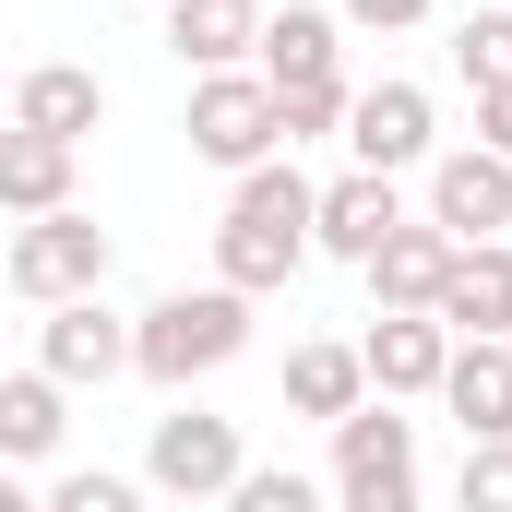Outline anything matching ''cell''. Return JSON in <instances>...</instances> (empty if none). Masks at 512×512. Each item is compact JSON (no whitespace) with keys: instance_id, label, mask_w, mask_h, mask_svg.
I'll list each match as a JSON object with an SVG mask.
<instances>
[{"instance_id":"11","label":"cell","mask_w":512,"mask_h":512,"mask_svg":"<svg viewBox=\"0 0 512 512\" xmlns=\"http://www.w3.org/2000/svg\"><path fill=\"white\" fill-rule=\"evenodd\" d=\"M262 36H274L262 0H167V48H179V72H262Z\"/></svg>"},{"instance_id":"10","label":"cell","mask_w":512,"mask_h":512,"mask_svg":"<svg viewBox=\"0 0 512 512\" xmlns=\"http://www.w3.org/2000/svg\"><path fill=\"white\" fill-rule=\"evenodd\" d=\"M358 358H370V382L393 393V405H441V382H453V322H429V310H370V334H358Z\"/></svg>"},{"instance_id":"15","label":"cell","mask_w":512,"mask_h":512,"mask_svg":"<svg viewBox=\"0 0 512 512\" xmlns=\"http://www.w3.org/2000/svg\"><path fill=\"white\" fill-rule=\"evenodd\" d=\"M96 120H108V84H96L84 60H36V72L12 84V131H48V143H84Z\"/></svg>"},{"instance_id":"1","label":"cell","mask_w":512,"mask_h":512,"mask_svg":"<svg viewBox=\"0 0 512 512\" xmlns=\"http://www.w3.org/2000/svg\"><path fill=\"white\" fill-rule=\"evenodd\" d=\"M310 251H322V191L298 179V155L251 167V179L227 191V227H215V286H239V298H274V286H286Z\"/></svg>"},{"instance_id":"5","label":"cell","mask_w":512,"mask_h":512,"mask_svg":"<svg viewBox=\"0 0 512 512\" xmlns=\"http://www.w3.org/2000/svg\"><path fill=\"white\" fill-rule=\"evenodd\" d=\"M108 262H120V239L96 215H36V227H12L0 274L24 310H72V298H108Z\"/></svg>"},{"instance_id":"3","label":"cell","mask_w":512,"mask_h":512,"mask_svg":"<svg viewBox=\"0 0 512 512\" xmlns=\"http://www.w3.org/2000/svg\"><path fill=\"white\" fill-rule=\"evenodd\" d=\"M191 155L203 167H227V179H251L286 155V96L262 84V72H191Z\"/></svg>"},{"instance_id":"27","label":"cell","mask_w":512,"mask_h":512,"mask_svg":"<svg viewBox=\"0 0 512 512\" xmlns=\"http://www.w3.org/2000/svg\"><path fill=\"white\" fill-rule=\"evenodd\" d=\"M0 512H48V489H0Z\"/></svg>"},{"instance_id":"25","label":"cell","mask_w":512,"mask_h":512,"mask_svg":"<svg viewBox=\"0 0 512 512\" xmlns=\"http://www.w3.org/2000/svg\"><path fill=\"white\" fill-rule=\"evenodd\" d=\"M334 12H346L358 36H405V24H429L441 0H334Z\"/></svg>"},{"instance_id":"16","label":"cell","mask_w":512,"mask_h":512,"mask_svg":"<svg viewBox=\"0 0 512 512\" xmlns=\"http://www.w3.org/2000/svg\"><path fill=\"white\" fill-rule=\"evenodd\" d=\"M441 322H453V346H512V239H489V251L453 262Z\"/></svg>"},{"instance_id":"4","label":"cell","mask_w":512,"mask_h":512,"mask_svg":"<svg viewBox=\"0 0 512 512\" xmlns=\"http://www.w3.org/2000/svg\"><path fill=\"white\" fill-rule=\"evenodd\" d=\"M334 512H429V489H417V417H393V393H370L334 429Z\"/></svg>"},{"instance_id":"19","label":"cell","mask_w":512,"mask_h":512,"mask_svg":"<svg viewBox=\"0 0 512 512\" xmlns=\"http://www.w3.org/2000/svg\"><path fill=\"white\" fill-rule=\"evenodd\" d=\"M441 417H453L465 441H512V346H453Z\"/></svg>"},{"instance_id":"6","label":"cell","mask_w":512,"mask_h":512,"mask_svg":"<svg viewBox=\"0 0 512 512\" xmlns=\"http://www.w3.org/2000/svg\"><path fill=\"white\" fill-rule=\"evenodd\" d=\"M143 477H155V501H227L251 477V441H239V417H215V405L179 393L155 417V441H143Z\"/></svg>"},{"instance_id":"9","label":"cell","mask_w":512,"mask_h":512,"mask_svg":"<svg viewBox=\"0 0 512 512\" xmlns=\"http://www.w3.org/2000/svg\"><path fill=\"white\" fill-rule=\"evenodd\" d=\"M429 227H453L465 251H489L512 227V155H489V143H453L441 167H429Z\"/></svg>"},{"instance_id":"26","label":"cell","mask_w":512,"mask_h":512,"mask_svg":"<svg viewBox=\"0 0 512 512\" xmlns=\"http://www.w3.org/2000/svg\"><path fill=\"white\" fill-rule=\"evenodd\" d=\"M477 143H489V155H512V84H501V96H477Z\"/></svg>"},{"instance_id":"14","label":"cell","mask_w":512,"mask_h":512,"mask_svg":"<svg viewBox=\"0 0 512 512\" xmlns=\"http://www.w3.org/2000/svg\"><path fill=\"white\" fill-rule=\"evenodd\" d=\"M262 84H274V96L346 84V12H310V0H286V12H274V36H262Z\"/></svg>"},{"instance_id":"18","label":"cell","mask_w":512,"mask_h":512,"mask_svg":"<svg viewBox=\"0 0 512 512\" xmlns=\"http://www.w3.org/2000/svg\"><path fill=\"white\" fill-rule=\"evenodd\" d=\"M0 215H12V227L72 215V143H48V131H0Z\"/></svg>"},{"instance_id":"20","label":"cell","mask_w":512,"mask_h":512,"mask_svg":"<svg viewBox=\"0 0 512 512\" xmlns=\"http://www.w3.org/2000/svg\"><path fill=\"white\" fill-rule=\"evenodd\" d=\"M60 441H72V382L12 370V382H0V453H12V465H48Z\"/></svg>"},{"instance_id":"8","label":"cell","mask_w":512,"mask_h":512,"mask_svg":"<svg viewBox=\"0 0 512 512\" xmlns=\"http://www.w3.org/2000/svg\"><path fill=\"white\" fill-rule=\"evenodd\" d=\"M36 370L48 382H120V370H143V322H120L108 298H72V310H48L36 322Z\"/></svg>"},{"instance_id":"23","label":"cell","mask_w":512,"mask_h":512,"mask_svg":"<svg viewBox=\"0 0 512 512\" xmlns=\"http://www.w3.org/2000/svg\"><path fill=\"white\" fill-rule=\"evenodd\" d=\"M227 512H334V477H298V465H251Z\"/></svg>"},{"instance_id":"17","label":"cell","mask_w":512,"mask_h":512,"mask_svg":"<svg viewBox=\"0 0 512 512\" xmlns=\"http://www.w3.org/2000/svg\"><path fill=\"white\" fill-rule=\"evenodd\" d=\"M370 393H382V382H370V358H358V346H334V334L286 358V417H322V429H346Z\"/></svg>"},{"instance_id":"21","label":"cell","mask_w":512,"mask_h":512,"mask_svg":"<svg viewBox=\"0 0 512 512\" xmlns=\"http://www.w3.org/2000/svg\"><path fill=\"white\" fill-rule=\"evenodd\" d=\"M453 72H465L477 96H501L512 84V12H465V24H453Z\"/></svg>"},{"instance_id":"13","label":"cell","mask_w":512,"mask_h":512,"mask_svg":"<svg viewBox=\"0 0 512 512\" xmlns=\"http://www.w3.org/2000/svg\"><path fill=\"white\" fill-rule=\"evenodd\" d=\"M393 227H417V215H405V191H393L382 167H346V179L322 191V251H334V262H358V274H370Z\"/></svg>"},{"instance_id":"7","label":"cell","mask_w":512,"mask_h":512,"mask_svg":"<svg viewBox=\"0 0 512 512\" xmlns=\"http://www.w3.org/2000/svg\"><path fill=\"white\" fill-rule=\"evenodd\" d=\"M346 155H358V167H382V179H405V167H441V108H429V84H405V72L358 84Z\"/></svg>"},{"instance_id":"2","label":"cell","mask_w":512,"mask_h":512,"mask_svg":"<svg viewBox=\"0 0 512 512\" xmlns=\"http://www.w3.org/2000/svg\"><path fill=\"white\" fill-rule=\"evenodd\" d=\"M131 322H143V382L155 393H191V382H215L227 358H251V298L239 286H167Z\"/></svg>"},{"instance_id":"12","label":"cell","mask_w":512,"mask_h":512,"mask_svg":"<svg viewBox=\"0 0 512 512\" xmlns=\"http://www.w3.org/2000/svg\"><path fill=\"white\" fill-rule=\"evenodd\" d=\"M453 262H465V239H453V227H429V215H417V227H393L382 262H370V310H429V322H441Z\"/></svg>"},{"instance_id":"24","label":"cell","mask_w":512,"mask_h":512,"mask_svg":"<svg viewBox=\"0 0 512 512\" xmlns=\"http://www.w3.org/2000/svg\"><path fill=\"white\" fill-rule=\"evenodd\" d=\"M453 512H512V441H465V477H453Z\"/></svg>"},{"instance_id":"22","label":"cell","mask_w":512,"mask_h":512,"mask_svg":"<svg viewBox=\"0 0 512 512\" xmlns=\"http://www.w3.org/2000/svg\"><path fill=\"white\" fill-rule=\"evenodd\" d=\"M48 512H155V477H108V465H72V477H48Z\"/></svg>"}]
</instances>
